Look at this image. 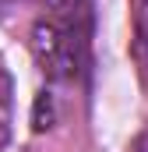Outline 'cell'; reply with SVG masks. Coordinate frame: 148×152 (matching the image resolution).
Segmentation results:
<instances>
[{"label": "cell", "instance_id": "cell-1", "mask_svg": "<svg viewBox=\"0 0 148 152\" xmlns=\"http://www.w3.org/2000/svg\"><path fill=\"white\" fill-rule=\"evenodd\" d=\"M95 7L92 0H42V14L32 25V57L53 85H78L92 64Z\"/></svg>", "mask_w": 148, "mask_h": 152}, {"label": "cell", "instance_id": "cell-2", "mask_svg": "<svg viewBox=\"0 0 148 152\" xmlns=\"http://www.w3.org/2000/svg\"><path fill=\"white\" fill-rule=\"evenodd\" d=\"M134 60L148 88V0H134Z\"/></svg>", "mask_w": 148, "mask_h": 152}, {"label": "cell", "instance_id": "cell-3", "mask_svg": "<svg viewBox=\"0 0 148 152\" xmlns=\"http://www.w3.org/2000/svg\"><path fill=\"white\" fill-rule=\"evenodd\" d=\"M14 85H11V75L0 60V149L11 142V110H14Z\"/></svg>", "mask_w": 148, "mask_h": 152}, {"label": "cell", "instance_id": "cell-4", "mask_svg": "<svg viewBox=\"0 0 148 152\" xmlns=\"http://www.w3.org/2000/svg\"><path fill=\"white\" fill-rule=\"evenodd\" d=\"M134 152H148V124H145V131L138 134V142H134Z\"/></svg>", "mask_w": 148, "mask_h": 152}]
</instances>
